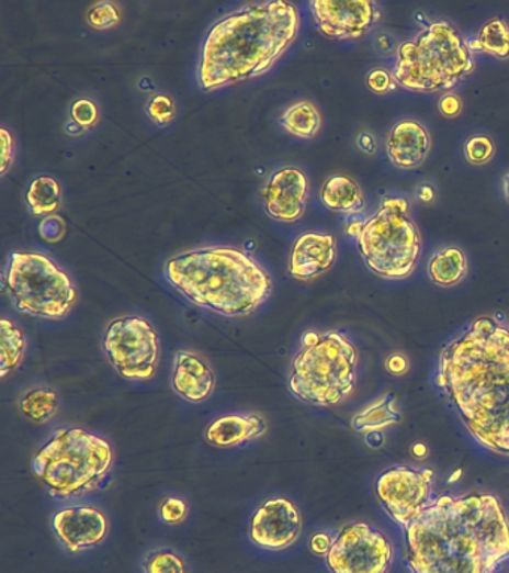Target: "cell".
I'll return each mask as SVG.
<instances>
[{
  "label": "cell",
  "instance_id": "7",
  "mask_svg": "<svg viewBox=\"0 0 509 573\" xmlns=\"http://www.w3.org/2000/svg\"><path fill=\"white\" fill-rule=\"evenodd\" d=\"M113 460L105 439L81 429H60L36 454L33 472L53 497L72 499L101 488Z\"/></svg>",
  "mask_w": 509,
  "mask_h": 573
},
{
  "label": "cell",
  "instance_id": "29",
  "mask_svg": "<svg viewBox=\"0 0 509 573\" xmlns=\"http://www.w3.org/2000/svg\"><path fill=\"white\" fill-rule=\"evenodd\" d=\"M144 573H189L183 558L169 548L148 552L143 563Z\"/></svg>",
  "mask_w": 509,
  "mask_h": 573
},
{
  "label": "cell",
  "instance_id": "3",
  "mask_svg": "<svg viewBox=\"0 0 509 573\" xmlns=\"http://www.w3.org/2000/svg\"><path fill=\"white\" fill-rule=\"evenodd\" d=\"M299 31V12L283 0L251 3L214 24L205 37L199 85L213 91L267 74Z\"/></svg>",
  "mask_w": 509,
  "mask_h": 573
},
{
  "label": "cell",
  "instance_id": "35",
  "mask_svg": "<svg viewBox=\"0 0 509 573\" xmlns=\"http://www.w3.org/2000/svg\"><path fill=\"white\" fill-rule=\"evenodd\" d=\"M70 115H72V122L78 126L92 127L98 122V106L89 99H80L70 108Z\"/></svg>",
  "mask_w": 509,
  "mask_h": 573
},
{
  "label": "cell",
  "instance_id": "12",
  "mask_svg": "<svg viewBox=\"0 0 509 573\" xmlns=\"http://www.w3.org/2000/svg\"><path fill=\"white\" fill-rule=\"evenodd\" d=\"M433 472L429 469L397 467L376 481V496L388 515L403 527L423 510L430 502Z\"/></svg>",
  "mask_w": 509,
  "mask_h": 573
},
{
  "label": "cell",
  "instance_id": "14",
  "mask_svg": "<svg viewBox=\"0 0 509 573\" xmlns=\"http://www.w3.org/2000/svg\"><path fill=\"white\" fill-rule=\"evenodd\" d=\"M301 531L299 510L284 497L264 502L252 515L250 538L263 550H287L299 539Z\"/></svg>",
  "mask_w": 509,
  "mask_h": 573
},
{
  "label": "cell",
  "instance_id": "41",
  "mask_svg": "<svg viewBox=\"0 0 509 573\" xmlns=\"http://www.w3.org/2000/svg\"><path fill=\"white\" fill-rule=\"evenodd\" d=\"M358 147L360 151L365 153V155H374L376 148H378V144H376V139L374 135L370 132H362L358 136Z\"/></svg>",
  "mask_w": 509,
  "mask_h": 573
},
{
  "label": "cell",
  "instance_id": "25",
  "mask_svg": "<svg viewBox=\"0 0 509 573\" xmlns=\"http://www.w3.org/2000/svg\"><path fill=\"white\" fill-rule=\"evenodd\" d=\"M470 45L474 53L478 49L496 59H509V24L502 19L490 20L479 29L474 44Z\"/></svg>",
  "mask_w": 509,
  "mask_h": 573
},
{
  "label": "cell",
  "instance_id": "43",
  "mask_svg": "<svg viewBox=\"0 0 509 573\" xmlns=\"http://www.w3.org/2000/svg\"><path fill=\"white\" fill-rule=\"evenodd\" d=\"M502 187H504L505 199H507V201L509 202V173H508V176L504 177Z\"/></svg>",
  "mask_w": 509,
  "mask_h": 573
},
{
  "label": "cell",
  "instance_id": "5",
  "mask_svg": "<svg viewBox=\"0 0 509 573\" xmlns=\"http://www.w3.org/2000/svg\"><path fill=\"white\" fill-rule=\"evenodd\" d=\"M475 69V54L453 24L437 20L397 47V85L416 93H438L461 85Z\"/></svg>",
  "mask_w": 509,
  "mask_h": 573
},
{
  "label": "cell",
  "instance_id": "21",
  "mask_svg": "<svg viewBox=\"0 0 509 573\" xmlns=\"http://www.w3.org/2000/svg\"><path fill=\"white\" fill-rule=\"evenodd\" d=\"M323 205L346 217L363 215L366 210L365 196L358 182L346 176L327 178L320 193Z\"/></svg>",
  "mask_w": 509,
  "mask_h": 573
},
{
  "label": "cell",
  "instance_id": "37",
  "mask_svg": "<svg viewBox=\"0 0 509 573\" xmlns=\"http://www.w3.org/2000/svg\"><path fill=\"white\" fill-rule=\"evenodd\" d=\"M440 112L446 119H456L462 112V101L459 96L446 93L442 96L440 102H438Z\"/></svg>",
  "mask_w": 509,
  "mask_h": 573
},
{
  "label": "cell",
  "instance_id": "16",
  "mask_svg": "<svg viewBox=\"0 0 509 573\" xmlns=\"http://www.w3.org/2000/svg\"><path fill=\"white\" fill-rule=\"evenodd\" d=\"M53 530L66 550L80 552L99 546L105 539L108 521L97 508L72 506L54 515Z\"/></svg>",
  "mask_w": 509,
  "mask_h": 573
},
{
  "label": "cell",
  "instance_id": "36",
  "mask_svg": "<svg viewBox=\"0 0 509 573\" xmlns=\"http://www.w3.org/2000/svg\"><path fill=\"white\" fill-rule=\"evenodd\" d=\"M39 234L48 243H57L64 238L65 235V222L56 215H48L39 224Z\"/></svg>",
  "mask_w": 509,
  "mask_h": 573
},
{
  "label": "cell",
  "instance_id": "11",
  "mask_svg": "<svg viewBox=\"0 0 509 573\" xmlns=\"http://www.w3.org/2000/svg\"><path fill=\"white\" fill-rule=\"evenodd\" d=\"M392 562L391 539L365 523L343 526L326 555L332 573H388Z\"/></svg>",
  "mask_w": 509,
  "mask_h": 573
},
{
  "label": "cell",
  "instance_id": "22",
  "mask_svg": "<svg viewBox=\"0 0 509 573\" xmlns=\"http://www.w3.org/2000/svg\"><path fill=\"white\" fill-rule=\"evenodd\" d=\"M467 259L459 247H444L434 251L429 259L428 273L430 280L440 286H453L465 280Z\"/></svg>",
  "mask_w": 509,
  "mask_h": 573
},
{
  "label": "cell",
  "instance_id": "24",
  "mask_svg": "<svg viewBox=\"0 0 509 573\" xmlns=\"http://www.w3.org/2000/svg\"><path fill=\"white\" fill-rule=\"evenodd\" d=\"M280 123L297 138L313 139L320 132L321 115L312 102L302 101L287 108L281 115Z\"/></svg>",
  "mask_w": 509,
  "mask_h": 573
},
{
  "label": "cell",
  "instance_id": "33",
  "mask_svg": "<svg viewBox=\"0 0 509 573\" xmlns=\"http://www.w3.org/2000/svg\"><path fill=\"white\" fill-rule=\"evenodd\" d=\"M189 508L184 501L178 497H167L159 505V517L165 525L178 526L181 525L188 517Z\"/></svg>",
  "mask_w": 509,
  "mask_h": 573
},
{
  "label": "cell",
  "instance_id": "9",
  "mask_svg": "<svg viewBox=\"0 0 509 573\" xmlns=\"http://www.w3.org/2000/svg\"><path fill=\"white\" fill-rule=\"evenodd\" d=\"M5 282L15 308L35 317L61 319L77 299L70 278L38 252H12Z\"/></svg>",
  "mask_w": 509,
  "mask_h": 573
},
{
  "label": "cell",
  "instance_id": "4",
  "mask_svg": "<svg viewBox=\"0 0 509 573\" xmlns=\"http://www.w3.org/2000/svg\"><path fill=\"white\" fill-rule=\"evenodd\" d=\"M165 276L189 302L225 317H247L272 292L271 277L238 248H201L172 257Z\"/></svg>",
  "mask_w": 509,
  "mask_h": 573
},
{
  "label": "cell",
  "instance_id": "2",
  "mask_svg": "<svg viewBox=\"0 0 509 573\" xmlns=\"http://www.w3.org/2000/svg\"><path fill=\"white\" fill-rule=\"evenodd\" d=\"M414 573H494L509 558V523L490 494L441 496L407 527Z\"/></svg>",
  "mask_w": 509,
  "mask_h": 573
},
{
  "label": "cell",
  "instance_id": "8",
  "mask_svg": "<svg viewBox=\"0 0 509 573\" xmlns=\"http://www.w3.org/2000/svg\"><path fill=\"white\" fill-rule=\"evenodd\" d=\"M355 240L367 268L384 280H405L420 259V232L403 198H384L378 210L363 220Z\"/></svg>",
  "mask_w": 509,
  "mask_h": 573
},
{
  "label": "cell",
  "instance_id": "15",
  "mask_svg": "<svg viewBox=\"0 0 509 573\" xmlns=\"http://www.w3.org/2000/svg\"><path fill=\"white\" fill-rule=\"evenodd\" d=\"M263 201L269 217L283 223L297 222L308 201V178L296 168L276 170L264 186Z\"/></svg>",
  "mask_w": 509,
  "mask_h": 573
},
{
  "label": "cell",
  "instance_id": "26",
  "mask_svg": "<svg viewBox=\"0 0 509 573\" xmlns=\"http://www.w3.org/2000/svg\"><path fill=\"white\" fill-rule=\"evenodd\" d=\"M20 409L33 423L49 422L59 409V396L52 389H33L20 398Z\"/></svg>",
  "mask_w": 509,
  "mask_h": 573
},
{
  "label": "cell",
  "instance_id": "32",
  "mask_svg": "<svg viewBox=\"0 0 509 573\" xmlns=\"http://www.w3.org/2000/svg\"><path fill=\"white\" fill-rule=\"evenodd\" d=\"M87 22H89L93 29H98V31H105V29L117 26L120 12L114 3L101 2L89 11Z\"/></svg>",
  "mask_w": 509,
  "mask_h": 573
},
{
  "label": "cell",
  "instance_id": "39",
  "mask_svg": "<svg viewBox=\"0 0 509 573\" xmlns=\"http://www.w3.org/2000/svg\"><path fill=\"white\" fill-rule=\"evenodd\" d=\"M333 539L326 533H316L312 539V550L318 555H327L330 547H332Z\"/></svg>",
  "mask_w": 509,
  "mask_h": 573
},
{
  "label": "cell",
  "instance_id": "40",
  "mask_svg": "<svg viewBox=\"0 0 509 573\" xmlns=\"http://www.w3.org/2000/svg\"><path fill=\"white\" fill-rule=\"evenodd\" d=\"M408 360L404 355H393L391 359L387 360V369L388 372L393 373V375H403V373L408 371Z\"/></svg>",
  "mask_w": 509,
  "mask_h": 573
},
{
  "label": "cell",
  "instance_id": "23",
  "mask_svg": "<svg viewBox=\"0 0 509 573\" xmlns=\"http://www.w3.org/2000/svg\"><path fill=\"white\" fill-rule=\"evenodd\" d=\"M399 422L400 414L396 409V398L393 394H386L380 401L355 414L351 425L360 434H371V431H378L388 426L397 425Z\"/></svg>",
  "mask_w": 509,
  "mask_h": 573
},
{
  "label": "cell",
  "instance_id": "20",
  "mask_svg": "<svg viewBox=\"0 0 509 573\" xmlns=\"http://www.w3.org/2000/svg\"><path fill=\"white\" fill-rule=\"evenodd\" d=\"M267 430V422L259 414H227L206 427L205 439L215 447H238L262 438Z\"/></svg>",
  "mask_w": 509,
  "mask_h": 573
},
{
  "label": "cell",
  "instance_id": "13",
  "mask_svg": "<svg viewBox=\"0 0 509 573\" xmlns=\"http://www.w3.org/2000/svg\"><path fill=\"white\" fill-rule=\"evenodd\" d=\"M309 8L318 31L330 40H359L383 19L381 8L370 0H313Z\"/></svg>",
  "mask_w": 509,
  "mask_h": 573
},
{
  "label": "cell",
  "instance_id": "42",
  "mask_svg": "<svg viewBox=\"0 0 509 573\" xmlns=\"http://www.w3.org/2000/svg\"><path fill=\"white\" fill-rule=\"evenodd\" d=\"M378 47H380L381 52H384V53L395 52V54H396L397 47H399V45H396L395 41H393L391 36L381 35L378 37Z\"/></svg>",
  "mask_w": 509,
  "mask_h": 573
},
{
  "label": "cell",
  "instance_id": "6",
  "mask_svg": "<svg viewBox=\"0 0 509 573\" xmlns=\"http://www.w3.org/2000/svg\"><path fill=\"white\" fill-rule=\"evenodd\" d=\"M358 364V350L339 332H305L290 369V392L323 408L341 404L353 393Z\"/></svg>",
  "mask_w": 509,
  "mask_h": 573
},
{
  "label": "cell",
  "instance_id": "27",
  "mask_svg": "<svg viewBox=\"0 0 509 573\" xmlns=\"http://www.w3.org/2000/svg\"><path fill=\"white\" fill-rule=\"evenodd\" d=\"M60 186L52 177H39L32 181L27 191V203L35 215L52 214L59 207Z\"/></svg>",
  "mask_w": 509,
  "mask_h": 573
},
{
  "label": "cell",
  "instance_id": "19",
  "mask_svg": "<svg viewBox=\"0 0 509 573\" xmlns=\"http://www.w3.org/2000/svg\"><path fill=\"white\" fill-rule=\"evenodd\" d=\"M172 389L192 404H201L213 394L215 375L201 356L178 351L173 359Z\"/></svg>",
  "mask_w": 509,
  "mask_h": 573
},
{
  "label": "cell",
  "instance_id": "34",
  "mask_svg": "<svg viewBox=\"0 0 509 573\" xmlns=\"http://www.w3.org/2000/svg\"><path fill=\"white\" fill-rule=\"evenodd\" d=\"M366 86L375 94H388L396 89L397 81L395 75L391 70L384 68H375L366 75Z\"/></svg>",
  "mask_w": 509,
  "mask_h": 573
},
{
  "label": "cell",
  "instance_id": "17",
  "mask_svg": "<svg viewBox=\"0 0 509 573\" xmlns=\"http://www.w3.org/2000/svg\"><path fill=\"white\" fill-rule=\"evenodd\" d=\"M337 259V243L329 234L301 235L290 252L289 272L297 281H313L329 271Z\"/></svg>",
  "mask_w": 509,
  "mask_h": 573
},
{
  "label": "cell",
  "instance_id": "31",
  "mask_svg": "<svg viewBox=\"0 0 509 573\" xmlns=\"http://www.w3.org/2000/svg\"><path fill=\"white\" fill-rule=\"evenodd\" d=\"M148 115L159 126H167L176 119L177 108L172 99L167 94L152 96L147 105Z\"/></svg>",
  "mask_w": 509,
  "mask_h": 573
},
{
  "label": "cell",
  "instance_id": "38",
  "mask_svg": "<svg viewBox=\"0 0 509 573\" xmlns=\"http://www.w3.org/2000/svg\"><path fill=\"white\" fill-rule=\"evenodd\" d=\"M0 138H2V169H0V173H5L8 168H10L12 161V136L7 128H2L0 131Z\"/></svg>",
  "mask_w": 509,
  "mask_h": 573
},
{
  "label": "cell",
  "instance_id": "30",
  "mask_svg": "<svg viewBox=\"0 0 509 573\" xmlns=\"http://www.w3.org/2000/svg\"><path fill=\"white\" fill-rule=\"evenodd\" d=\"M463 153L471 165H486L495 155L494 141L484 135L472 136L463 145Z\"/></svg>",
  "mask_w": 509,
  "mask_h": 573
},
{
  "label": "cell",
  "instance_id": "1",
  "mask_svg": "<svg viewBox=\"0 0 509 573\" xmlns=\"http://www.w3.org/2000/svg\"><path fill=\"white\" fill-rule=\"evenodd\" d=\"M475 441L509 457V326L479 317L442 350L437 375Z\"/></svg>",
  "mask_w": 509,
  "mask_h": 573
},
{
  "label": "cell",
  "instance_id": "10",
  "mask_svg": "<svg viewBox=\"0 0 509 573\" xmlns=\"http://www.w3.org/2000/svg\"><path fill=\"white\" fill-rule=\"evenodd\" d=\"M159 350V336L143 317L114 319L103 336L108 360L129 381H147L155 375Z\"/></svg>",
  "mask_w": 509,
  "mask_h": 573
},
{
  "label": "cell",
  "instance_id": "28",
  "mask_svg": "<svg viewBox=\"0 0 509 573\" xmlns=\"http://www.w3.org/2000/svg\"><path fill=\"white\" fill-rule=\"evenodd\" d=\"M0 330H2V372L0 375L7 377L22 361L24 350H26V339H24L22 330L16 329L10 319L3 318L0 322Z\"/></svg>",
  "mask_w": 509,
  "mask_h": 573
},
{
  "label": "cell",
  "instance_id": "18",
  "mask_svg": "<svg viewBox=\"0 0 509 573\" xmlns=\"http://www.w3.org/2000/svg\"><path fill=\"white\" fill-rule=\"evenodd\" d=\"M432 148V136L423 124L416 120L397 122L388 132L386 151L396 168L412 170L420 168Z\"/></svg>",
  "mask_w": 509,
  "mask_h": 573
}]
</instances>
